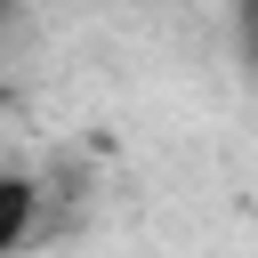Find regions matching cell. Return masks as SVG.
<instances>
[{"label": "cell", "mask_w": 258, "mask_h": 258, "mask_svg": "<svg viewBox=\"0 0 258 258\" xmlns=\"http://www.w3.org/2000/svg\"><path fill=\"white\" fill-rule=\"evenodd\" d=\"M32 226V177H0V250H16Z\"/></svg>", "instance_id": "cell-1"}]
</instances>
